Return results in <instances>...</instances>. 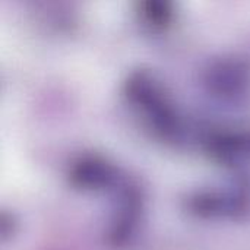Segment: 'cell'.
Wrapping results in <instances>:
<instances>
[{"instance_id":"cell-1","label":"cell","mask_w":250,"mask_h":250,"mask_svg":"<svg viewBox=\"0 0 250 250\" xmlns=\"http://www.w3.org/2000/svg\"><path fill=\"white\" fill-rule=\"evenodd\" d=\"M149 78L139 75L135 81H132L130 89L135 100L142 105V108L154 119V123L160 126L161 130H171L173 126V113L168 107L166 98L161 95L163 92L157 85L152 83Z\"/></svg>"}]
</instances>
